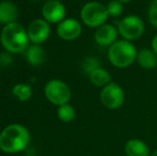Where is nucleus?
Returning a JSON list of instances; mask_svg holds the SVG:
<instances>
[{
    "mask_svg": "<svg viewBox=\"0 0 157 156\" xmlns=\"http://www.w3.org/2000/svg\"><path fill=\"white\" fill-rule=\"evenodd\" d=\"M29 141V131L21 124L9 125L0 134V149L10 154L25 150Z\"/></svg>",
    "mask_w": 157,
    "mask_h": 156,
    "instance_id": "1",
    "label": "nucleus"
},
{
    "mask_svg": "<svg viewBox=\"0 0 157 156\" xmlns=\"http://www.w3.org/2000/svg\"><path fill=\"white\" fill-rule=\"evenodd\" d=\"M136 46L129 41L118 40L107 50V58L110 64L117 69H126L137 60Z\"/></svg>",
    "mask_w": 157,
    "mask_h": 156,
    "instance_id": "2",
    "label": "nucleus"
},
{
    "mask_svg": "<svg viewBox=\"0 0 157 156\" xmlns=\"http://www.w3.org/2000/svg\"><path fill=\"white\" fill-rule=\"evenodd\" d=\"M28 32L17 23L6 25L1 32V43L8 51L18 54L28 47Z\"/></svg>",
    "mask_w": 157,
    "mask_h": 156,
    "instance_id": "3",
    "label": "nucleus"
},
{
    "mask_svg": "<svg viewBox=\"0 0 157 156\" xmlns=\"http://www.w3.org/2000/svg\"><path fill=\"white\" fill-rule=\"evenodd\" d=\"M81 21L86 26L90 28H98L106 24L109 15L107 13L106 6L97 1H91L86 3L80 11Z\"/></svg>",
    "mask_w": 157,
    "mask_h": 156,
    "instance_id": "4",
    "label": "nucleus"
},
{
    "mask_svg": "<svg viewBox=\"0 0 157 156\" xmlns=\"http://www.w3.org/2000/svg\"><path fill=\"white\" fill-rule=\"evenodd\" d=\"M119 36H122V40L125 41H136L140 39L144 33V21L138 15H127L123 17L118 23Z\"/></svg>",
    "mask_w": 157,
    "mask_h": 156,
    "instance_id": "5",
    "label": "nucleus"
},
{
    "mask_svg": "<svg viewBox=\"0 0 157 156\" xmlns=\"http://www.w3.org/2000/svg\"><path fill=\"white\" fill-rule=\"evenodd\" d=\"M99 100L103 106L110 110L119 109L125 101V93L123 88L117 82H111L101 88L99 93Z\"/></svg>",
    "mask_w": 157,
    "mask_h": 156,
    "instance_id": "6",
    "label": "nucleus"
},
{
    "mask_svg": "<svg viewBox=\"0 0 157 156\" xmlns=\"http://www.w3.org/2000/svg\"><path fill=\"white\" fill-rule=\"evenodd\" d=\"M45 95L54 105L67 104L71 98V90L65 82L61 80H50L45 86Z\"/></svg>",
    "mask_w": 157,
    "mask_h": 156,
    "instance_id": "7",
    "label": "nucleus"
},
{
    "mask_svg": "<svg viewBox=\"0 0 157 156\" xmlns=\"http://www.w3.org/2000/svg\"><path fill=\"white\" fill-rule=\"evenodd\" d=\"M28 38L33 44H39L45 42L50 34V27L48 23L43 19H35L29 25L28 28Z\"/></svg>",
    "mask_w": 157,
    "mask_h": 156,
    "instance_id": "8",
    "label": "nucleus"
},
{
    "mask_svg": "<svg viewBox=\"0 0 157 156\" xmlns=\"http://www.w3.org/2000/svg\"><path fill=\"white\" fill-rule=\"evenodd\" d=\"M119 31L118 28L110 24H104L101 27L96 28L94 33V40L98 45L104 47H110L118 41Z\"/></svg>",
    "mask_w": 157,
    "mask_h": 156,
    "instance_id": "9",
    "label": "nucleus"
},
{
    "mask_svg": "<svg viewBox=\"0 0 157 156\" xmlns=\"http://www.w3.org/2000/svg\"><path fill=\"white\" fill-rule=\"evenodd\" d=\"M42 14L47 23H61L65 16V8L58 0H50L44 4Z\"/></svg>",
    "mask_w": 157,
    "mask_h": 156,
    "instance_id": "10",
    "label": "nucleus"
},
{
    "mask_svg": "<svg viewBox=\"0 0 157 156\" xmlns=\"http://www.w3.org/2000/svg\"><path fill=\"white\" fill-rule=\"evenodd\" d=\"M57 33L65 41H72L77 39L81 33V25L75 18L63 19L57 28Z\"/></svg>",
    "mask_w": 157,
    "mask_h": 156,
    "instance_id": "11",
    "label": "nucleus"
},
{
    "mask_svg": "<svg viewBox=\"0 0 157 156\" xmlns=\"http://www.w3.org/2000/svg\"><path fill=\"white\" fill-rule=\"evenodd\" d=\"M124 151L126 156H151L149 146L139 138H132L127 140Z\"/></svg>",
    "mask_w": 157,
    "mask_h": 156,
    "instance_id": "12",
    "label": "nucleus"
},
{
    "mask_svg": "<svg viewBox=\"0 0 157 156\" xmlns=\"http://www.w3.org/2000/svg\"><path fill=\"white\" fill-rule=\"evenodd\" d=\"M136 61L142 69L153 70L157 64V55L152 48H142L138 51Z\"/></svg>",
    "mask_w": 157,
    "mask_h": 156,
    "instance_id": "13",
    "label": "nucleus"
},
{
    "mask_svg": "<svg viewBox=\"0 0 157 156\" xmlns=\"http://www.w3.org/2000/svg\"><path fill=\"white\" fill-rule=\"evenodd\" d=\"M18 16V10L16 6L10 1H3L0 3V23L12 24Z\"/></svg>",
    "mask_w": 157,
    "mask_h": 156,
    "instance_id": "14",
    "label": "nucleus"
},
{
    "mask_svg": "<svg viewBox=\"0 0 157 156\" xmlns=\"http://www.w3.org/2000/svg\"><path fill=\"white\" fill-rule=\"evenodd\" d=\"M90 81L97 88H104L111 82V76L107 70L98 67L89 75Z\"/></svg>",
    "mask_w": 157,
    "mask_h": 156,
    "instance_id": "15",
    "label": "nucleus"
},
{
    "mask_svg": "<svg viewBox=\"0 0 157 156\" xmlns=\"http://www.w3.org/2000/svg\"><path fill=\"white\" fill-rule=\"evenodd\" d=\"M27 59L33 67H39L45 61V52L39 45L34 44L27 51Z\"/></svg>",
    "mask_w": 157,
    "mask_h": 156,
    "instance_id": "16",
    "label": "nucleus"
},
{
    "mask_svg": "<svg viewBox=\"0 0 157 156\" xmlns=\"http://www.w3.org/2000/svg\"><path fill=\"white\" fill-rule=\"evenodd\" d=\"M75 116H76V112H75V109L72 105L64 104V105L59 106L58 117L62 122H65V123L72 122V121L74 120Z\"/></svg>",
    "mask_w": 157,
    "mask_h": 156,
    "instance_id": "17",
    "label": "nucleus"
},
{
    "mask_svg": "<svg viewBox=\"0 0 157 156\" xmlns=\"http://www.w3.org/2000/svg\"><path fill=\"white\" fill-rule=\"evenodd\" d=\"M13 94L17 96L19 101L26 102V101L29 100L32 94L31 87L29 85H25V83H18L13 88Z\"/></svg>",
    "mask_w": 157,
    "mask_h": 156,
    "instance_id": "18",
    "label": "nucleus"
},
{
    "mask_svg": "<svg viewBox=\"0 0 157 156\" xmlns=\"http://www.w3.org/2000/svg\"><path fill=\"white\" fill-rule=\"evenodd\" d=\"M107 13L111 17H119L123 13V3H121L118 0H110L106 4Z\"/></svg>",
    "mask_w": 157,
    "mask_h": 156,
    "instance_id": "19",
    "label": "nucleus"
},
{
    "mask_svg": "<svg viewBox=\"0 0 157 156\" xmlns=\"http://www.w3.org/2000/svg\"><path fill=\"white\" fill-rule=\"evenodd\" d=\"M98 67H101V64H99V61L97 60V58H95V57H87L82 61V70L88 75H90L92 72L98 69Z\"/></svg>",
    "mask_w": 157,
    "mask_h": 156,
    "instance_id": "20",
    "label": "nucleus"
},
{
    "mask_svg": "<svg viewBox=\"0 0 157 156\" xmlns=\"http://www.w3.org/2000/svg\"><path fill=\"white\" fill-rule=\"evenodd\" d=\"M147 17H149L150 24L154 28H157V0H153L150 4L149 11H147Z\"/></svg>",
    "mask_w": 157,
    "mask_h": 156,
    "instance_id": "21",
    "label": "nucleus"
},
{
    "mask_svg": "<svg viewBox=\"0 0 157 156\" xmlns=\"http://www.w3.org/2000/svg\"><path fill=\"white\" fill-rule=\"evenodd\" d=\"M151 48H152V49H153V51L155 52V54L157 55V34H156L155 36H154L153 40H152Z\"/></svg>",
    "mask_w": 157,
    "mask_h": 156,
    "instance_id": "22",
    "label": "nucleus"
},
{
    "mask_svg": "<svg viewBox=\"0 0 157 156\" xmlns=\"http://www.w3.org/2000/svg\"><path fill=\"white\" fill-rule=\"evenodd\" d=\"M118 1H120L121 3L125 4V3H128V2H130V1H132V0H118Z\"/></svg>",
    "mask_w": 157,
    "mask_h": 156,
    "instance_id": "23",
    "label": "nucleus"
},
{
    "mask_svg": "<svg viewBox=\"0 0 157 156\" xmlns=\"http://www.w3.org/2000/svg\"><path fill=\"white\" fill-rule=\"evenodd\" d=\"M151 156H157V150L153 151V152L151 153Z\"/></svg>",
    "mask_w": 157,
    "mask_h": 156,
    "instance_id": "24",
    "label": "nucleus"
},
{
    "mask_svg": "<svg viewBox=\"0 0 157 156\" xmlns=\"http://www.w3.org/2000/svg\"><path fill=\"white\" fill-rule=\"evenodd\" d=\"M48 1H50V0H48Z\"/></svg>",
    "mask_w": 157,
    "mask_h": 156,
    "instance_id": "25",
    "label": "nucleus"
}]
</instances>
